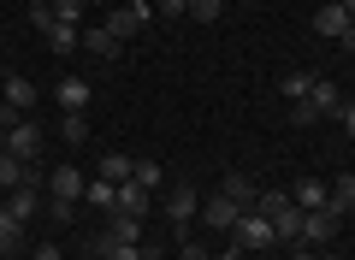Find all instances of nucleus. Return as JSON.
<instances>
[{
    "label": "nucleus",
    "instance_id": "obj_1",
    "mask_svg": "<svg viewBox=\"0 0 355 260\" xmlns=\"http://www.w3.org/2000/svg\"><path fill=\"white\" fill-rule=\"evenodd\" d=\"M231 243H237L243 254H261V248H272L279 236H272V219H266L261 207H249V213L237 219V231H231Z\"/></svg>",
    "mask_w": 355,
    "mask_h": 260
},
{
    "label": "nucleus",
    "instance_id": "obj_2",
    "mask_svg": "<svg viewBox=\"0 0 355 260\" xmlns=\"http://www.w3.org/2000/svg\"><path fill=\"white\" fill-rule=\"evenodd\" d=\"M243 213H249V207H237V201L219 189V196H202V213H196V225H207V231H225V236H231Z\"/></svg>",
    "mask_w": 355,
    "mask_h": 260
},
{
    "label": "nucleus",
    "instance_id": "obj_3",
    "mask_svg": "<svg viewBox=\"0 0 355 260\" xmlns=\"http://www.w3.org/2000/svg\"><path fill=\"white\" fill-rule=\"evenodd\" d=\"M196 213H202V196H196L190 184H178L172 196H166V219L178 225V243H190V231H196Z\"/></svg>",
    "mask_w": 355,
    "mask_h": 260
},
{
    "label": "nucleus",
    "instance_id": "obj_4",
    "mask_svg": "<svg viewBox=\"0 0 355 260\" xmlns=\"http://www.w3.org/2000/svg\"><path fill=\"white\" fill-rule=\"evenodd\" d=\"M6 154L30 166V160H36V154H42V124H36V119H18L12 130H6Z\"/></svg>",
    "mask_w": 355,
    "mask_h": 260
},
{
    "label": "nucleus",
    "instance_id": "obj_5",
    "mask_svg": "<svg viewBox=\"0 0 355 260\" xmlns=\"http://www.w3.org/2000/svg\"><path fill=\"white\" fill-rule=\"evenodd\" d=\"M338 225H343V213H331V207L302 213V243H308V248H326L331 236H338Z\"/></svg>",
    "mask_w": 355,
    "mask_h": 260
},
{
    "label": "nucleus",
    "instance_id": "obj_6",
    "mask_svg": "<svg viewBox=\"0 0 355 260\" xmlns=\"http://www.w3.org/2000/svg\"><path fill=\"white\" fill-rule=\"evenodd\" d=\"M148 207H154V189H142L137 177H125V184H119V207H113V213H130V219H148Z\"/></svg>",
    "mask_w": 355,
    "mask_h": 260
},
{
    "label": "nucleus",
    "instance_id": "obj_7",
    "mask_svg": "<svg viewBox=\"0 0 355 260\" xmlns=\"http://www.w3.org/2000/svg\"><path fill=\"white\" fill-rule=\"evenodd\" d=\"M83 189H89V177L77 172V166H60V172H48V196H53V201H77Z\"/></svg>",
    "mask_w": 355,
    "mask_h": 260
},
{
    "label": "nucleus",
    "instance_id": "obj_8",
    "mask_svg": "<svg viewBox=\"0 0 355 260\" xmlns=\"http://www.w3.org/2000/svg\"><path fill=\"white\" fill-rule=\"evenodd\" d=\"M291 201H296V207H302V213L326 207V201H331V177H302V184L291 189Z\"/></svg>",
    "mask_w": 355,
    "mask_h": 260
},
{
    "label": "nucleus",
    "instance_id": "obj_9",
    "mask_svg": "<svg viewBox=\"0 0 355 260\" xmlns=\"http://www.w3.org/2000/svg\"><path fill=\"white\" fill-rule=\"evenodd\" d=\"M349 24H355V18L349 12H343V6H320V12H314V30H320V36H349Z\"/></svg>",
    "mask_w": 355,
    "mask_h": 260
},
{
    "label": "nucleus",
    "instance_id": "obj_10",
    "mask_svg": "<svg viewBox=\"0 0 355 260\" xmlns=\"http://www.w3.org/2000/svg\"><path fill=\"white\" fill-rule=\"evenodd\" d=\"M53 95H60V107H65V112H83L95 89H89L83 77H60V89H53Z\"/></svg>",
    "mask_w": 355,
    "mask_h": 260
},
{
    "label": "nucleus",
    "instance_id": "obj_11",
    "mask_svg": "<svg viewBox=\"0 0 355 260\" xmlns=\"http://www.w3.org/2000/svg\"><path fill=\"white\" fill-rule=\"evenodd\" d=\"M95 260H142V243H113V236H95Z\"/></svg>",
    "mask_w": 355,
    "mask_h": 260
},
{
    "label": "nucleus",
    "instance_id": "obj_12",
    "mask_svg": "<svg viewBox=\"0 0 355 260\" xmlns=\"http://www.w3.org/2000/svg\"><path fill=\"white\" fill-rule=\"evenodd\" d=\"M142 24H148V12H137V6H119V12L113 18H107V30H113V36L119 42H125V36H137V30Z\"/></svg>",
    "mask_w": 355,
    "mask_h": 260
},
{
    "label": "nucleus",
    "instance_id": "obj_13",
    "mask_svg": "<svg viewBox=\"0 0 355 260\" xmlns=\"http://www.w3.org/2000/svg\"><path fill=\"white\" fill-rule=\"evenodd\" d=\"M83 48L89 53H95V60H119V36H113V30H83Z\"/></svg>",
    "mask_w": 355,
    "mask_h": 260
},
{
    "label": "nucleus",
    "instance_id": "obj_14",
    "mask_svg": "<svg viewBox=\"0 0 355 260\" xmlns=\"http://www.w3.org/2000/svg\"><path fill=\"white\" fill-rule=\"evenodd\" d=\"M83 201H89V207H101V213H113V207H119V184H107V177H89Z\"/></svg>",
    "mask_w": 355,
    "mask_h": 260
},
{
    "label": "nucleus",
    "instance_id": "obj_15",
    "mask_svg": "<svg viewBox=\"0 0 355 260\" xmlns=\"http://www.w3.org/2000/svg\"><path fill=\"white\" fill-rule=\"evenodd\" d=\"M107 236H113V243H142V219H130V213H107Z\"/></svg>",
    "mask_w": 355,
    "mask_h": 260
},
{
    "label": "nucleus",
    "instance_id": "obj_16",
    "mask_svg": "<svg viewBox=\"0 0 355 260\" xmlns=\"http://www.w3.org/2000/svg\"><path fill=\"white\" fill-rule=\"evenodd\" d=\"M130 166H137V160H130V154H101V166H95V177H107V184H125V177H130Z\"/></svg>",
    "mask_w": 355,
    "mask_h": 260
},
{
    "label": "nucleus",
    "instance_id": "obj_17",
    "mask_svg": "<svg viewBox=\"0 0 355 260\" xmlns=\"http://www.w3.org/2000/svg\"><path fill=\"white\" fill-rule=\"evenodd\" d=\"M219 189H225V196L237 201V207H254V201H261V189H254L243 172H225V184H219Z\"/></svg>",
    "mask_w": 355,
    "mask_h": 260
},
{
    "label": "nucleus",
    "instance_id": "obj_18",
    "mask_svg": "<svg viewBox=\"0 0 355 260\" xmlns=\"http://www.w3.org/2000/svg\"><path fill=\"white\" fill-rule=\"evenodd\" d=\"M6 107L30 112V107H36V83H30V77H6Z\"/></svg>",
    "mask_w": 355,
    "mask_h": 260
},
{
    "label": "nucleus",
    "instance_id": "obj_19",
    "mask_svg": "<svg viewBox=\"0 0 355 260\" xmlns=\"http://www.w3.org/2000/svg\"><path fill=\"white\" fill-rule=\"evenodd\" d=\"M6 207H12V219H18V225H30V219H36V184H18Z\"/></svg>",
    "mask_w": 355,
    "mask_h": 260
},
{
    "label": "nucleus",
    "instance_id": "obj_20",
    "mask_svg": "<svg viewBox=\"0 0 355 260\" xmlns=\"http://www.w3.org/2000/svg\"><path fill=\"white\" fill-rule=\"evenodd\" d=\"M48 48L53 53H77V48H83V30H77V24H53L48 30Z\"/></svg>",
    "mask_w": 355,
    "mask_h": 260
},
{
    "label": "nucleus",
    "instance_id": "obj_21",
    "mask_svg": "<svg viewBox=\"0 0 355 260\" xmlns=\"http://www.w3.org/2000/svg\"><path fill=\"white\" fill-rule=\"evenodd\" d=\"M308 101H314L320 112H338V107H343V95H338V83H326V77H314V89H308Z\"/></svg>",
    "mask_w": 355,
    "mask_h": 260
},
{
    "label": "nucleus",
    "instance_id": "obj_22",
    "mask_svg": "<svg viewBox=\"0 0 355 260\" xmlns=\"http://www.w3.org/2000/svg\"><path fill=\"white\" fill-rule=\"evenodd\" d=\"M308 89H314V71H291V77H279V95H284V101H308Z\"/></svg>",
    "mask_w": 355,
    "mask_h": 260
},
{
    "label": "nucleus",
    "instance_id": "obj_23",
    "mask_svg": "<svg viewBox=\"0 0 355 260\" xmlns=\"http://www.w3.org/2000/svg\"><path fill=\"white\" fill-rule=\"evenodd\" d=\"M18 184H30V177H24V160L0 154V189H18Z\"/></svg>",
    "mask_w": 355,
    "mask_h": 260
},
{
    "label": "nucleus",
    "instance_id": "obj_24",
    "mask_svg": "<svg viewBox=\"0 0 355 260\" xmlns=\"http://www.w3.org/2000/svg\"><path fill=\"white\" fill-rule=\"evenodd\" d=\"M30 24H36V36H48L60 18H53V0H30Z\"/></svg>",
    "mask_w": 355,
    "mask_h": 260
},
{
    "label": "nucleus",
    "instance_id": "obj_25",
    "mask_svg": "<svg viewBox=\"0 0 355 260\" xmlns=\"http://www.w3.org/2000/svg\"><path fill=\"white\" fill-rule=\"evenodd\" d=\"M130 177H137L142 189H160V184H166V172H160L154 160H137V166H130Z\"/></svg>",
    "mask_w": 355,
    "mask_h": 260
},
{
    "label": "nucleus",
    "instance_id": "obj_26",
    "mask_svg": "<svg viewBox=\"0 0 355 260\" xmlns=\"http://www.w3.org/2000/svg\"><path fill=\"white\" fill-rule=\"evenodd\" d=\"M18 248V219H12V207H0V254H12Z\"/></svg>",
    "mask_w": 355,
    "mask_h": 260
},
{
    "label": "nucleus",
    "instance_id": "obj_27",
    "mask_svg": "<svg viewBox=\"0 0 355 260\" xmlns=\"http://www.w3.org/2000/svg\"><path fill=\"white\" fill-rule=\"evenodd\" d=\"M60 137L71 142V148H77V142L89 137V124H83V112H65V119H60Z\"/></svg>",
    "mask_w": 355,
    "mask_h": 260
},
{
    "label": "nucleus",
    "instance_id": "obj_28",
    "mask_svg": "<svg viewBox=\"0 0 355 260\" xmlns=\"http://www.w3.org/2000/svg\"><path fill=\"white\" fill-rule=\"evenodd\" d=\"M219 12H225V0H190V18H196V24H214Z\"/></svg>",
    "mask_w": 355,
    "mask_h": 260
},
{
    "label": "nucleus",
    "instance_id": "obj_29",
    "mask_svg": "<svg viewBox=\"0 0 355 260\" xmlns=\"http://www.w3.org/2000/svg\"><path fill=\"white\" fill-rule=\"evenodd\" d=\"M154 18H190V0H154Z\"/></svg>",
    "mask_w": 355,
    "mask_h": 260
},
{
    "label": "nucleus",
    "instance_id": "obj_30",
    "mask_svg": "<svg viewBox=\"0 0 355 260\" xmlns=\"http://www.w3.org/2000/svg\"><path fill=\"white\" fill-rule=\"evenodd\" d=\"M53 18H60V24H77V18H83V0H53Z\"/></svg>",
    "mask_w": 355,
    "mask_h": 260
},
{
    "label": "nucleus",
    "instance_id": "obj_31",
    "mask_svg": "<svg viewBox=\"0 0 355 260\" xmlns=\"http://www.w3.org/2000/svg\"><path fill=\"white\" fill-rule=\"evenodd\" d=\"M291 119H296V124H314L320 107H314V101H291Z\"/></svg>",
    "mask_w": 355,
    "mask_h": 260
},
{
    "label": "nucleus",
    "instance_id": "obj_32",
    "mask_svg": "<svg viewBox=\"0 0 355 260\" xmlns=\"http://www.w3.org/2000/svg\"><path fill=\"white\" fill-rule=\"evenodd\" d=\"M48 213H53L60 225H71V219H77V201H53V196H48Z\"/></svg>",
    "mask_w": 355,
    "mask_h": 260
},
{
    "label": "nucleus",
    "instance_id": "obj_33",
    "mask_svg": "<svg viewBox=\"0 0 355 260\" xmlns=\"http://www.w3.org/2000/svg\"><path fill=\"white\" fill-rule=\"evenodd\" d=\"M178 260H207V248L202 243H178Z\"/></svg>",
    "mask_w": 355,
    "mask_h": 260
},
{
    "label": "nucleus",
    "instance_id": "obj_34",
    "mask_svg": "<svg viewBox=\"0 0 355 260\" xmlns=\"http://www.w3.org/2000/svg\"><path fill=\"white\" fill-rule=\"evenodd\" d=\"M338 119H343V130H349V142H355V101H343V107H338Z\"/></svg>",
    "mask_w": 355,
    "mask_h": 260
},
{
    "label": "nucleus",
    "instance_id": "obj_35",
    "mask_svg": "<svg viewBox=\"0 0 355 260\" xmlns=\"http://www.w3.org/2000/svg\"><path fill=\"white\" fill-rule=\"evenodd\" d=\"M207 260H243V248H237V243H225L219 254H207Z\"/></svg>",
    "mask_w": 355,
    "mask_h": 260
},
{
    "label": "nucleus",
    "instance_id": "obj_36",
    "mask_svg": "<svg viewBox=\"0 0 355 260\" xmlns=\"http://www.w3.org/2000/svg\"><path fill=\"white\" fill-rule=\"evenodd\" d=\"M36 260H65V254H60L53 243H42V248H36Z\"/></svg>",
    "mask_w": 355,
    "mask_h": 260
},
{
    "label": "nucleus",
    "instance_id": "obj_37",
    "mask_svg": "<svg viewBox=\"0 0 355 260\" xmlns=\"http://www.w3.org/2000/svg\"><path fill=\"white\" fill-rule=\"evenodd\" d=\"M291 260H320V254H314V248H308V243H296V254H291Z\"/></svg>",
    "mask_w": 355,
    "mask_h": 260
},
{
    "label": "nucleus",
    "instance_id": "obj_38",
    "mask_svg": "<svg viewBox=\"0 0 355 260\" xmlns=\"http://www.w3.org/2000/svg\"><path fill=\"white\" fill-rule=\"evenodd\" d=\"M343 53H349V60H355V24H349V36H343Z\"/></svg>",
    "mask_w": 355,
    "mask_h": 260
},
{
    "label": "nucleus",
    "instance_id": "obj_39",
    "mask_svg": "<svg viewBox=\"0 0 355 260\" xmlns=\"http://www.w3.org/2000/svg\"><path fill=\"white\" fill-rule=\"evenodd\" d=\"M343 12H349V18H355V0H343Z\"/></svg>",
    "mask_w": 355,
    "mask_h": 260
},
{
    "label": "nucleus",
    "instance_id": "obj_40",
    "mask_svg": "<svg viewBox=\"0 0 355 260\" xmlns=\"http://www.w3.org/2000/svg\"><path fill=\"white\" fill-rule=\"evenodd\" d=\"M320 6H343V0H320Z\"/></svg>",
    "mask_w": 355,
    "mask_h": 260
},
{
    "label": "nucleus",
    "instance_id": "obj_41",
    "mask_svg": "<svg viewBox=\"0 0 355 260\" xmlns=\"http://www.w3.org/2000/svg\"><path fill=\"white\" fill-rule=\"evenodd\" d=\"M0 154H6V130H0Z\"/></svg>",
    "mask_w": 355,
    "mask_h": 260
},
{
    "label": "nucleus",
    "instance_id": "obj_42",
    "mask_svg": "<svg viewBox=\"0 0 355 260\" xmlns=\"http://www.w3.org/2000/svg\"><path fill=\"white\" fill-rule=\"evenodd\" d=\"M320 260H338V254H320Z\"/></svg>",
    "mask_w": 355,
    "mask_h": 260
},
{
    "label": "nucleus",
    "instance_id": "obj_43",
    "mask_svg": "<svg viewBox=\"0 0 355 260\" xmlns=\"http://www.w3.org/2000/svg\"><path fill=\"white\" fill-rule=\"evenodd\" d=\"M243 6H254V0H243Z\"/></svg>",
    "mask_w": 355,
    "mask_h": 260
},
{
    "label": "nucleus",
    "instance_id": "obj_44",
    "mask_svg": "<svg viewBox=\"0 0 355 260\" xmlns=\"http://www.w3.org/2000/svg\"><path fill=\"white\" fill-rule=\"evenodd\" d=\"M83 6H89V0H83Z\"/></svg>",
    "mask_w": 355,
    "mask_h": 260
},
{
    "label": "nucleus",
    "instance_id": "obj_45",
    "mask_svg": "<svg viewBox=\"0 0 355 260\" xmlns=\"http://www.w3.org/2000/svg\"><path fill=\"white\" fill-rule=\"evenodd\" d=\"M89 260H95V254H89Z\"/></svg>",
    "mask_w": 355,
    "mask_h": 260
}]
</instances>
